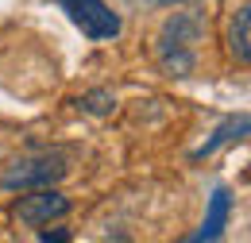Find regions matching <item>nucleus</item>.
<instances>
[{
	"label": "nucleus",
	"mask_w": 251,
	"mask_h": 243,
	"mask_svg": "<svg viewBox=\"0 0 251 243\" xmlns=\"http://www.w3.org/2000/svg\"><path fill=\"white\" fill-rule=\"evenodd\" d=\"M205 35V16L197 8H182L166 16L155 43V62L166 77H189L197 70V43Z\"/></svg>",
	"instance_id": "f257e3e1"
},
{
	"label": "nucleus",
	"mask_w": 251,
	"mask_h": 243,
	"mask_svg": "<svg viewBox=\"0 0 251 243\" xmlns=\"http://www.w3.org/2000/svg\"><path fill=\"white\" fill-rule=\"evenodd\" d=\"M70 209L74 205H70L66 193H58L54 185H39V189H20V197L12 201L8 216L16 224H24V228H43L50 220H62Z\"/></svg>",
	"instance_id": "f03ea898"
},
{
	"label": "nucleus",
	"mask_w": 251,
	"mask_h": 243,
	"mask_svg": "<svg viewBox=\"0 0 251 243\" xmlns=\"http://www.w3.org/2000/svg\"><path fill=\"white\" fill-rule=\"evenodd\" d=\"M70 174L62 154H27L8 162V170L0 174V189H39V185H58Z\"/></svg>",
	"instance_id": "7ed1b4c3"
},
{
	"label": "nucleus",
	"mask_w": 251,
	"mask_h": 243,
	"mask_svg": "<svg viewBox=\"0 0 251 243\" xmlns=\"http://www.w3.org/2000/svg\"><path fill=\"white\" fill-rule=\"evenodd\" d=\"M58 8L70 16V24L81 31L85 39H93V43L116 39V35L124 31V20H120L104 0H58Z\"/></svg>",
	"instance_id": "20e7f679"
},
{
	"label": "nucleus",
	"mask_w": 251,
	"mask_h": 243,
	"mask_svg": "<svg viewBox=\"0 0 251 243\" xmlns=\"http://www.w3.org/2000/svg\"><path fill=\"white\" fill-rule=\"evenodd\" d=\"M228 216H232V193H228L224 185H217L213 197H209V213H205V220H201V228L189 232L186 240L189 243H213V240H220L224 228H228Z\"/></svg>",
	"instance_id": "39448f33"
},
{
	"label": "nucleus",
	"mask_w": 251,
	"mask_h": 243,
	"mask_svg": "<svg viewBox=\"0 0 251 243\" xmlns=\"http://www.w3.org/2000/svg\"><path fill=\"white\" fill-rule=\"evenodd\" d=\"M248 123H251V120H248V112H240V116H228V120L220 123L217 131H213V135H209V139H205V143H201V147L193 151V158L201 162V158L217 154L220 147H228V143H240V139L248 135Z\"/></svg>",
	"instance_id": "423d86ee"
},
{
	"label": "nucleus",
	"mask_w": 251,
	"mask_h": 243,
	"mask_svg": "<svg viewBox=\"0 0 251 243\" xmlns=\"http://www.w3.org/2000/svg\"><path fill=\"white\" fill-rule=\"evenodd\" d=\"M228 54L240 62V66H248V62H251V8H248V4H240V8H236V16H232Z\"/></svg>",
	"instance_id": "0eeeda50"
},
{
	"label": "nucleus",
	"mask_w": 251,
	"mask_h": 243,
	"mask_svg": "<svg viewBox=\"0 0 251 243\" xmlns=\"http://www.w3.org/2000/svg\"><path fill=\"white\" fill-rule=\"evenodd\" d=\"M77 108L89 112V116H112V108H116V93H112V89H89V93L77 97Z\"/></svg>",
	"instance_id": "6e6552de"
},
{
	"label": "nucleus",
	"mask_w": 251,
	"mask_h": 243,
	"mask_svg": "<svg viewBox=\"0 0 251 243\" xmlns=\"http://www.w3.org/2000/svg\"><path fill=\"white\" fill-rule=\"evenodd\" d=\"M39 240H47V243H70V232L66 228H39Z\"/></svg>",
	"instance_id": "1a4fd4ad"
}]
</instances>
